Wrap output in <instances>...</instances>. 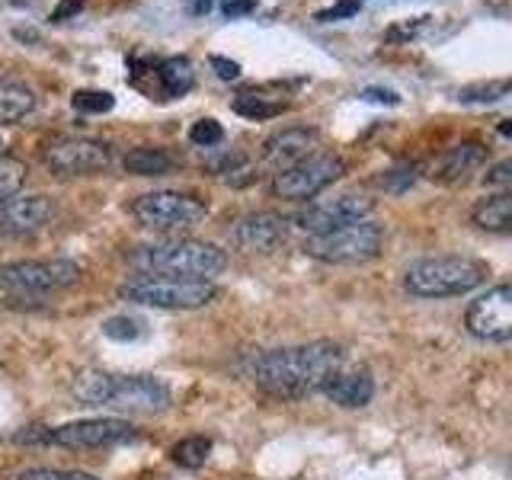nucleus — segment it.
Here are the masks:
<instances>
[{
    "label": "nucleus",
    "instance_id": "nucleus-1",
    "mask_svg": "<svg viewBox=\"0 0 512 480\" xmlns=\"http://www.w3.org/2000/svg\"><path fill=\"white\" fill-rule=\"evenodd\" d=\"M343 368V349L333 340H314L282 349H266L250 362L256 388L272 397L301 400L327 388V381Z\"/></svg>",
    "mask_w": 512,
    "mask_h": 480
},
{
    "label": "nucleus",
    "instance_id": "nucleus-2",
    "mask_svg": "<svg viewBox=\"0 0 512 480\" xmlns=\"http://www.w3.org/2000/svg\"><path fill=\"white\" fill-rule=\"evenodd\" d=\"M71 394L84 407H112L125 413H164L173 404V391L167 381L154 375H116L103 368H84Z\"/></svg>",
    "mask_w": 512,
    "mask_h": 480
},
{
    "label": "nucleus",
    "instance_id": "nucleus-3",
    "mask_svg": "<svg viewBox=\"0 0 512 480\" xmlns=\"http://www.w3.org/2000/svg\"><path fill=\"white\" fill-rule=\"evenodd\" d=\"M128 266L141 276H176V279H208L228 269V253L208 240L167 237L154 244H141L128 250Z\"/></svg>",
    "mask_w": 512,
    "mask_h": 480
},
{
    "label": "nucleus",
    "instance_id": "nucleus-4",
    "mask_svg": "<svg viewBox=\"0 0 512 480\" xmlns=\"http://www.w3.org/2000/svg\"><path fill=\"white\" fill-rule=\"evenodd\" d=\"M487 276V263L474 260V256H426V260H416L407 266L404 288L420 301L458 298L474 292L477 285H484Z\"/></svg>",
    "mask_w": 512,
    "mask_h": 480
},
{
    "label": "nucleus",
    "instance_id": "nucleus-5",
    "mask_svg": "<svg viewBox=\"0 0 512 480\" xmlns=\"http://www.w3.org/2000/svg\"><path fill=\"white\" fill-rule=\"evenodd\" d=\"M119 298L128 304L157 311H196L218 298V285L208 279H176V276H138L119 285Z\"/></svg>",
    "mask_w": 512,
    "mask_h": 480
},
{
    "label": "nucleus",
    "instance_id": "nucleus-6",
    "mask_svg": "<svg viewBox=\"0 0 512 480\" xmlns=\"http://www.w3.org/2000/svg\"><path fill=\"white\" fill-rule=\"evenodd\" d=\"M384 244V231L381 224L372 221H356L346 224V228H336L327 234H314L304 240V253L317 263H330V266H356L368 263L381 253Z\"/></svg>",
    "mask_w": 512,
    "mask_h": 480
},
{
    "label": "nucleus",
    "instance_id": "nucleus-7",
    "mask_svg": "<svg viewBox=\"0 0 512 480\" xmlns=\"http://www.w3.org/2000/svg\"><path fill=\"white\" fill-rule=\"evenodd\" d=\"M208 215V205L199 196L189 192H173V189H157L144 192L132 202V218L148 231L160 234H180L192 231L196 224H202Z\"/></svg>",
    "mask_w": 512,
    "mask_h": 480
},
{
    "label": "nucleus",
    "instance_id": "nucleus-8",
    "mask_svg": "<svg viewBox=\"0 0 512 480\" xmlns=\"http://www.w3.org/2000/svg\"><path fill=\"white\" fill-rule=\"evenodd\" d=\"M20 442H48L61 448H109L135 439V426L119 416H90V420H74L55 429H32L16 436Z\"/></svg>",
    "mask_w": 512,
    "mask_h": 480
},
{
    "label": "nucleus",
    "instance_id": "nucleus-9",
    "mask_svg": "<svg viewBox=\"0 0 512 480\" xmlns=\"http://www.w3.org/2000/svg\"><path fill=\"white\" fill-rule=\"evenodd\" d=\"M80 279L74 260H16L0 266V288L10 295H48Z\"/></svg>",
    "mask_w": 512,
    "mask_h": 480
},
{
    "label": "nucleus",
    "instance_id": "nucleus-10",
    "mask_svg": "<svg viewBox=\"0 0 512 480\" xmlns=\"http://www.w3.org/2000/svg\"><path fill=\"white\" fill-rule=\"evenodd\" d=\"M343 173H346L343 157L317 151L311 157H304L301 164L276 173V180H272V196L285 199V202H308L317 196V192H324L330 183L340 180Z\"/></svg>",
    "mask_w": 512,
    "mask_h": 480
},
{
    "label": "nucleus",
    "instance_id": "nucleus-11",
    "mask_svg": "<svg viewBox=\"0 0 512 480\" xmlns=\"http://www.w3.org/2000/svg\"><path fill=\"white\" fill-rule=\"evenodd\" d=\"M464 327L480 343H509L512 340V288L493 285L477 295L464 311Z\"/></svg>",
    "mask_w": 512,
    "mask_h": 480
},
{
    "label": "nucleus",
    "instance_id": "nucleus-12",
    "mask_svg": "<svg viewBox=\"0 0 512 480\" xmlns=\"http://www.w3.org/2000/svg\"><path fill=\"white\" fill-rule=\"evenodd\" d=\"M112 164V148L96 138H55L45 148V167L55 176H93Z\"/></svg>",
    "mask_w": 512,
    "mask_h": 480
},
{
    "label": "nucleus",
    "instance_id": "nucleus-13",
    "mask_svg": "<svg viewBox=\"0 0 512 480\" xmlns=\"http://www.w3.org/2000/svg\"><path fill=\"white\" fill-rule=\"evenodd\" d=\"M372 208H375V202L368 196H359V192H343V196L320 199V202H311L308 208H301L295 224L308 237H314V234H327L336 228H346V224L365 221L368 215H372Z\"/></svg>",
    "mask_w": 512,
    "mask_h": 480
},
{
    "label": "nucleus",
    "instance_id": "nucleus-14",
    "mask_svg": "<svg viewBox=\"0 0 512 480\" xmlns=\"http://www.w3.org/2000/svg\"><path fill=\"white\" fill-rule=\"evenodd\" d=\"M55 218V202L42 192H26V196H10L0 202V237L23 240L45 231Z\"/></svg>",
    "mask_w": 512,
    "mask_h": 480
},
{
    "label": "nucleus",
    "instance_id": "nucleus-15",
    "mask_svg": "<svg viewBox=\"0 0 512 480\" xmlns=\"http://www.w3.org/2000/svg\"><path fill=\"white\" fill-rule=\"evenodd\" d=\"M288 221L276 212H253L234 221L231 247L240 253H272L285 244Z\"/></svg>",
    "mask_w": 512,
    "mask_h": 480
},
{
    "label": "nucleus",
    "instance_id": "nucleus-16",
    "mask_svg": "<svg viewBox=\"0 0 512 480\" xmlns=\"http://www.w3.org/2000/svg\"><path fill=\"white\" fill-rule=\"evenodd\" d=\"M317 144H320V135L314 132V128H282V132L276 135H269L263 141V164L269 170H288V167H295L301 164L304 157H311L317 154Z\"/></svg>",
    "mask_w": 512,
    "mask_h": 480
},
{
    "label": "nucleus",
    "instance_id": "nucleus-17",
    "mask_svg": "<svg viewBox=\"0 0 512 480\" xmlns=\"http://www.w3.org/2000/svg\"><path fill=\"white\" fill-rule=\"evenodd\" d=\"M324 394L333 400L336 407H346V410H359V407H368L375 397V378L368 368L356 365V368H340L330 381Z\"/></svg>",
    "mask_w": 512,
    "mask_h": 480
},
{
    "label": "nucleus",
    "instance_id": "nucleus-18",
    "mask_svg": "<svg viewBox=\"0 0 512 480\" xmlns=\"http://www.w3.org/2000/svg\"><path fill=\"white\" fill-rule=\"evenodd\" d=\"M487 160V148L477 141H461L455 148H448L439 160L436 167H432V176H436L439 183H461L468 180L474 170L484 167Z\"/></svg>",
    "mask_w": 512,
    "mask_h": 480
},
{
    "label": "nucleus",
    "instance_id": "nucleus-19",
    "mask_svg": "<svg viewBox=\"0 0 512 480\" xmlns=\"http://www.w3.org/2000/svg\"><path fill=\"white\" fill-rule=\"evenodd\" d=\"M471 221L480 231H493V234H506L512 228V196L503 189L496 196L480 199L471 208Z\"/></svg>",
    "mask_w": 512,
    "mask_h": 480
},
{
    "label": "nucleus",
    "instance_id": "nucleus-20",
    "mask_svg": "<svg viewBox=\"0 0 512 480\" xmlns=\"http://www.w3.org/2000/svg\"><path fill=\"white\" fill-rule=\"evenodd\" d=\"M32 109H36V93H32V87L20 84V80L0 77V125L23 122Z\"/></svg>",
    "mask_w": 512,
    "mask_h": 480
},
{
    "label": "nucleus",
    "instance_id": "nucleus-21",
    "mask_svg": "<svg viewBox=\"0 0 512 480\" xmlns=\"http://www.w3.org/2000/svg\"><path fill=\"white\" fill-rule=\"evenodd\" d=\"M122 167L132 176H164L173 170V157L164 148H148V144H141V148H132L125 154Z\"/></svg>",
    "mask_w": 512,
    "mask_h": 480
},
{
    "label": "nucleus",
    "instance_id": "nucleus-22",
    "mask_svg": "<svg viewBox=\"0 0 512 480\" xmlns=\"http://www.w3.org/2000/svg\"><path fill=\"white\" fill-rule=\"evenodd\" d=\"M157 80L167 96H183L192 90V84H196V74H192L189 58H167L157 68Z\"/></svg>",
    "mask_w": 512,
    "mask_h": 480
},
{
    "label": "nucleus",
    "instance_id": "nucleus-23",
    "mask_svg": "<svg viewBox=\"0 0 512 480\" xmlns=\"http://www.w3.org/2000/svg\"><path fill=\"white\" fill-rule=\"evenodd\" d=\"M208 455H212V439H208V436H189V439L176 442L170 448V458L186 471L202 468V464L208 461Z\"/></svg>",
    "mask_w": 512,
    "mask_h": 480
},
{
    "label": "nucleus",
    "instance_id": "nucleus-24",
    "mask_svg": "<svg viewBox=\"0 0 512 480\" xmlns=\"http://www.w3.org/2000/svg\"><path fill=\"white\" fill-rule=\"evenodd\" d=\"M231 109L237 112V116H244V119H272V116H279V112L285 109V103H272V100H266V96L240 93L237 100L231 103Z\"/></svg>",
    "mask_w": 512,
    "mask_h": 480
},
{
    "label": "nucleus",
    "instance_id": "nucleus-25",
    "mask_svg": "<svg viewBox=\"0 0 512 480\" xmlns=\"http://www.w3.org/2000/svg\"><path fill=\"white\" fill-rule=\"evenodd\" d=\"M509 96V80H490V84H471L458 90L461 103H500Z\"/></svg>",
    "mask_w": 512,
    "mask_h": 480
},
{
    "label": "nucleus",
    "instance_id": "nucleus-26",
    "mask_svg": "<svg viewBox=\"0 0 512 480\" xmlns=\"http://www.w3.org/2000/svg\"><path fill=\"white\" fill-rule=\"evenodd\" d=\"M71 106L77 112H84V116H103L112 106H116V96L109 90H77L71 96Z\"/></svg>",
    "mask_w": 512,
    "mask_h": 480
},
{
    "label": "nucleus",
    "instance_id": "nucleus-27",
    "mask_svg": "<svg viewBox=\"0 0 512 480\" xmlns=\"http://www.w3.org/2000/svg\"><path fill=\"white\" fill-rule=\"evenodd\" d=\"M103 336H109V340H116V343H135L138 336H144V320L128 317V314L109 317L103 324Z\"/></svg>",
    "mask_w": 512,
    "mask_h": 480
},
{
    "label": "nucleus",
    "instance_id": "nucleus-28",
    "mask_svg": "<svg viewBox=\"0 0 512 480\" xmlns=\"http://www.w3.org/2000/svg\"><path fill=\"white\" fill-rule=\"evenodd\" d=\"M26 180V167L16 157H0V202L16 196Z\"/></svg>",
    "mask_w": 512,
    "mask_h": 480
},
{
    "label": "nucleus",
    "instance_id": "nucleus-29",
    "mask_svg": "<svg viewBox=\"0 0 512 480\" xmlns=\"http://www.w3.org/2000/svg\"><path fill=\"white\" fill-rule=\"evenodd\" d=\"M16 480H100L87 471H71V468H26L16 474Z\"/></svg>",
    "mask_w": 512,
    "mask_h": 480
},
{
    "label": "nucleus",
    "instance_id": "nucleus-30",
    "mask_svg": "<svg viewBox=\"0 0 512 480\" xmlns=\"http://www.w3.org/2000/svg\"><path fill=\"white\" fill-rule=\"evenodd\" d=\"M189 141L199 144V148H215V144L224 141V128L215 119H199L189 128Z\"/></svg>",
    "mask_w": 512,
    "mask_h": 480
},
{
    "label": "nucleus",
    "instance_id": "nucleus-31",
    "mask_svg": "<svg viewBox=\"0 0 512 480\" xmlns=\"http://www.w3.org/2000/svg\"><path fill=\"white\" fill-rule=\"evenodd\" d=\"M413 183H416V167H397V170H388L384 176H378V186H384L388 192H404Z\"/></svg>",
    "mask_w": 512,
    "mask_h": 480
},
{
    "label": "nucleus",
    "instance_id": "nucleus-32",
    "mask_svg": "<svg viewBox=\"0 0 512 480\" xmlns=\"http://www.w3.org/2000/svg\"><path fill=\"white\" fill-rule=\"evenodd\" d=\"M356 13H359V0H340V4H333L330 10H320L317 13V23L346 20V16H356Z\"/></svg>",
    "mask_w": 512,
    "mask_h": 480
},
{
    "label": "nucleus",
    "instance_id": "nucleus-33",
    "mask_svg": "<svg viewBox=\"0 0 512 480\" xmlns=\"http://www.w3.org/2000/svg\"><path fill=\"white\" fill-rule=\"evenodd\" d=\"M484 180H487V186H509V180H512V164H509V160H500V164H493L490 170H487V176H484Z\"/></svg>",
    "mask_w": 512,
    "mask_h": 480
},
{
    "label": "nucleus",
    "instance_id": "nucleus-34",
    "mask_svg": "<svg viewBox=\"0 0 512 480\" xmlns=\"http://www.w3.org/2000/svg\"><path fill=\"white\" fill-rule=\"evenodd\" d=\"M362 100H368V103H388V106H397V103H400V96H397L394 90L365 87V90H362Z\"/></svg>",
    "mask_w": 512,
    "mask_h": 480
},
{
    "label": "nucleus",
    "instance_id": "nucleus-35",
    "mask_svg": "<svg viewBox=\"0 0 512 480\" xmlns=\"http://www.w3.org/2000/svg\"><path fill=\"white\" fill-rule=\"evenodd\" d=\"M212 68L218 71L221 80H234V77H240V64H237V61H228V58H221V55H212Z\"/></svg>",
    "mask_w": 512,
    "mask_h": 480
},
{
    "label": "nucleus",
    "instance_id": "nucleus-36",
    "mask_svg": "<svg viewBox=\"0 0 512 480\" xmlns=\"http://www.w3.org/2000/svg\"><path fill=\"white\" fill-rule=\"evenodd\" d=\"M224 16H231V20H237V16H247L256 10V0H228V4L221 7Z\"/></svg>",
    "mask_w": 512,
    "mask_h": 480
},
{
    "label": "nucleus",
    "instance_id": "nucleus-37",
    "mask_svg": "<svg viewBox=\"0 0 512 480\" xmlns=\"http://www.w3.org/2000/svg\"><path fill=\"white\" fill-rule=\"evenodd\" d=\"M80 7H84V0H61V4H58V10L52 13V20H55V23L68 20V16H71V13H77Z\"/></svg>",
    "mask_w": 512,
    "mask_h": 480
}]
</instances>
